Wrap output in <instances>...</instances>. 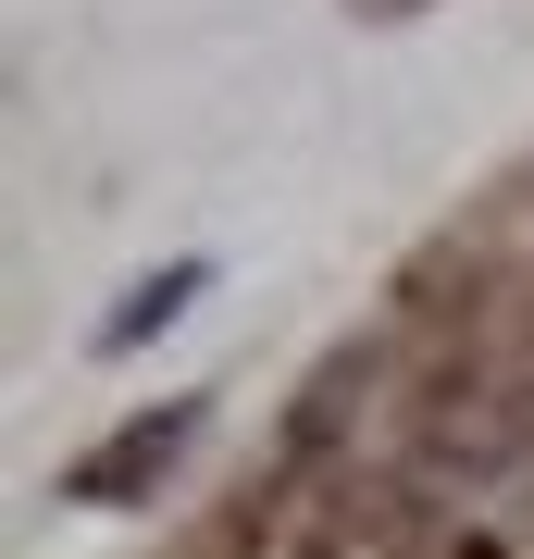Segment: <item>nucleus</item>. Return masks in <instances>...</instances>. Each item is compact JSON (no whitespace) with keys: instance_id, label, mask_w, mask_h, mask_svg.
Listing matches in <instances>:
<instances>
[{"instance_id":"nucleus-1","label":"nucleus","mask_w":534,"mask_h":559,"mask_svg":"<svg viewBox=\"0 0 534 559\" xmlns=\"http://www.w3.org/2000/svg\"><path fill=\"white\" fill-rule=\"evenodd\" d=\"M199 423H212V399H162V411H138L124 436H99L75 473H62V498H87V510H124V498H150L162 473L199 448Z\"/></svg>"},{"instance_id":"nucleus-3","label":"nucleus","mask_w":534,"mask_h":559,"mask_svg":"<svg viewBox=\"0 0 534 559\" xmlns=\"http://www.w3.org/2000/svg\"><path fill=\"white\" fill-rule=\"evenodd\" d=\"M348 13H423V0H348Z\"/></svg>"},{"instance_id":"nucleus-2","label":"nucleus","mask_w":534,"mask_h":559,"mask_svg":"<svg viewBox=\"0 0 534 559\" xmlns=\"http://www.w3.org/2000/svg\"><path fill=\"white\" fill-rule=\"evenodd\" d=\"M187 299H199V261H175V274H150V286H138V311H112V323H99V348H138L150 323H175Z\"/></svg>"}]
</instances>
